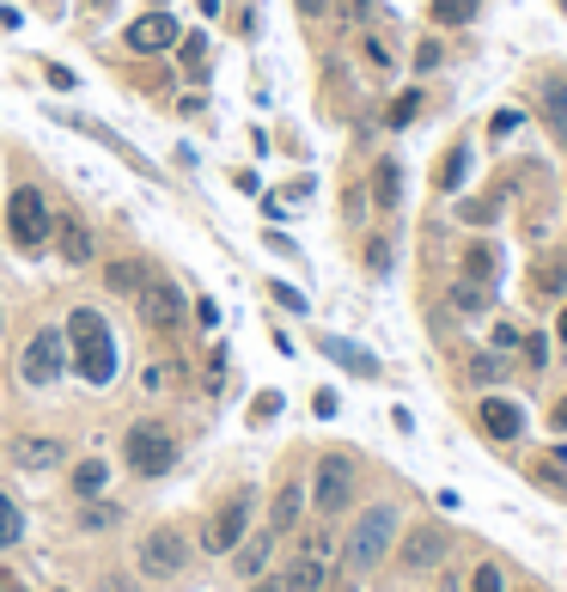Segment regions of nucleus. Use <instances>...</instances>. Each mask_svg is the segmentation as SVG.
<instances>
[{
    "label": "nucleus",
    "mask_w": 567,
    "mask_h": 592,
    "mask_svg": "<svg viewBox=\"0 0 567 592\" xmlns=\"http://www.w3.org/2000/svg\"><path fill=\"white\" fill-rule=\"evenodd\" d=\"M67 367H74L79 379L93 391H104L110 379H116V367H123V355H116V330H110V318L98 312V306H74L67 312Z\"/></svg>",
    "instance_id": "obj_1"
},
{
    "label": "nucleus",
    "mask_w": 567,
    "mask_h": 592,
    "mask_svg": "<svg viewBox=\"0 0 567 592\" xmlns=\"http://www.w3.org/2000/svg\"><path fill=\"white\" fill-rule=\"evenodd\" d=\"M397 531H403V514H397V501H372L367 514L348 526V538H342V568L348 575H367V568H379L384 556H391V544H397Z\"/></svg>",
    "instance_id": "obj_2"
},
{
    "label": "nucleus",
    "mask_w": 567,
    "mask_h": 592,
    "mask_svg": "<svg viewBox=\"0 0 567 592\" xmlns=\"http://www.w3.org/2000/svg\"><path fill=\"white\" fill-rule=\"evenodd\" d=\"M330 562H336L330 531H311L306 544L293 550V562H281L275 575L257 580V592H323V580H330Z\"/></svg>",
    "instance_id": "obj_3"
},
{
    "label": "nucleus",
    "mask_w": 567,
    "mask_h": 592,
    "mask_svg": "<svg viewBox=\"0 0 567 592\" xmlns=\"http://www.w3.org/2000/svg\"><path fill=\"white\" fill-rule=\"evenodd\" d=\"M135 318H140V330H147V336H184V324H189L184 287L153 269V275L140 281V294H135Z\"/></svg>",
    "instance_id": "obj_4"
},
{
    "label": "nucleus",
    "mask_w": 567,
    "mask_h": 592,
    "mask_svg": "<svg viewBox=\"0 0 567 592\" xmlns=\"http://www.w3.org/2000/svg\"><path fill=\"white\" fill-rule=\"evenodd\" d=\"M49 220H56V208H49V196L37 184H19L7 196V238H13V250L37 257L49 245Z\"/></svg>",
    "instance_id": "obj_5"
},
{
    "label": "nucleus",
    "mask_w": 567,
    "mask_h": 592,
    "mask_svg": "<svg viewBox=\"0 0 567 592\" xmlns=\"http://www.w3.org/2000/svg\"><path fill=\"white\" fill-rule=\"evenodd\" d=\"M67 373V330L62 324H44L32 330V343L19 348V379L32 391H56Z\"/></svg>",
    "instance_id": "obj_6"
},
{
    "label": "nucleus",
    "mask_w": 567,
    "mask_h": 592,
    "mask_svg": "<svg viewBox=\"0 0 567 592\" xmlns=\"http://www.w3.org/2000/svg\"><path fill=\"white\" fill-rule=\"evenodd\" d=\"M250 519H257V489L245 483V489H232L214 514H208V526H201V550H208V556H232V550L245 544Z\"/></svg>",
    "instance_id": "obj_7"
},
{
    "label": "nucleus",
    "mask_w": 567,
    "mask_h": 592,
    "mask_svg": "<svg viewBox=\"0 0 567 592\" xmlns=\"http://www.w3.org/2000/svg\"><path fill=\"white\" fill-rule=\"evenodd\" d=\"M123 458L135 477H165L171 465H177V434H171L165 421H135L123 440Z\"/></svg>",
    "instance_id": "obj_8"
},
{
    "label": "nucleus",
    "mask_w": 567,
    "mask_h": 592,
    "mask_svg": "<svg viewBox=\"0 0 567 592\" xmlns=\"http://www.w3.org/2000/svg\"><path fill=\"white\" fill-rule=\"evenodd\" d=\"M135 568L147 580H177L189 568V538L177 526H153L147 538L135 544Z\"/></svg>",
    "instance_id": "obj_9"
},
{
    "label": "nucleus",
    "mask_w": 567,
    "mask_h": 592,
    "mask_svg": "<svg viewBox=\"0 0 567 592\" xmlns=\"http://www.w3.org/2000/svg\"><path fill=\"white\" fill-rule=\"evenodd\" d=\"M49 116H56V123H62V128H74V135L98 140L104 153H116V159H123L128 172H147V177H153V165H147V159L135 153V140H123V135H116V128H110V123H98V116H86V110H67V104H49Z\"/></svg>",
    "instance_id": "obj_10"
},
{
    "label": "nucleus",
    "mask_w": 567,
    "mask_h": 592,
    "mask_svg": "<svg viewBox=\"0 0 567 592\" xmlns=\"http://www.w3.org/2000/svg\"><path fill=\"white\" fill-rule=\"evenodd\" d=\"M49 250L62 257L67 269H86L98 257V233H93V220L74 214V208H56V220H49Z\"/></svg>",
    "instance_id": "obj_11"
},
{
    "label": "nucleus",
    "mask_w": 567,
    "mask_h": 592,
    "mask_svg": "<svg viewBox=\"0 0 567 592\" xmlns=\"http://www.w3.org/2000/svg\"><path fill=\"white\" fill-rule=\"evenodd\" d=\"M348 501H354V458L323 453L318 458V477H311V507H318L323 519H336Z\"/></svg>",
    "instance_id": "obj_12"
},
{
    "label": "nucleus",
    "mask_w": 567,
    "mask_h": 592,
    "mask_svg": "<svg viewBox=\"0 0 567 592\" xmlns=\"http://www.w3.org/2000/svg\"><path fill=\"white\" fill-rule=\"evenodd\" d=\"M445 550H452V538L440 526H415L397 550V568L403 575H433V568H445Z\"/></svg>",
    "instance_id": "obj_13"
},
{
    "label": "nucleus",
    "mask_w": 567,
    "mask_h": 592,
    "mask_svg": "<svg viewBox=\"0 0 567 592\" xmlns=\"http://www.w3.org/2000/svg\"><path fill=\"white\" fill-rule=\"evenodd\" d=\"M525 294L531 299H567V245L537 250V263L525 269Z\"/></svg>",
    "instance_id": "obj_14"
},
{
    "label": "nucleus",
    "mask_w": 567,
    "mask_h": 592,
    "mask_svg": "<svg viewBox=\"0 0 567 592\" xmlns=\"http://www.w3.org/2000/svg\"><path fill=\"white\" fill-rule=\"evenodd\" d=\"M501 269H506L501 238H470V245L458 250V275L476 281V287H501Z\"/></svg>",
    "instance_id": "obj_15"
},
{
    "label": "nucleus",
    "mask_w": 567,
    "mask_h": 592,
    "mask_svg": "<svg viewBox=\"0 0 567 592\" xmlns=\"http://www.w3.org/2000/svg\"><path fill=\"white\" fill-rule=\"evenodd\" d=\"M177 37H184V32H177V18H171V13H140L135 25L123 32V44L135 49V55H165Z\"/></svg>",
    "instance_id": "obj_16"
},
{
    "label": "nucleus",
    "mask_w": 567,
    "mask_h": 592,
    "mask_svg": "<svg viewBox=\"0 0 567 592\" xmlns=\"http://www.w3.org/2000/svg\"><path fill=\"white\" fill-rule=\"evenodd\" d=\"M537 123L550 128L555 147H567V74H543L537 79Z\"/></svg>",
    "instance_id": "obj_17"
},
{
    "label": "nucleus",
    "mask_w": 567,
    "mask_h": 592,
    "mask_svg": "<svg viewBox=\"0 0 567 592\" xmlns=\"http://www.w3.org/2000/svg\"><path fill=\"white\" fill-rule=\"evenodd\" d=\"M476 421H482V434L501 440V446H513V440L525 434V409L513 404V397H482V404H476Z\"/></svg>",
    "instance_id": "obj_18"
},
{
    "label": "nucleus",
    "mask_w": 567,
    "mask_h": 592,
    "mask_svg": "<svg viewBox=\"0 0 567 592\" xmlns=\"http://www.w3.org/2000/svg\"><path fill=\"white\" fill-rule=\"evenodd\" d=\"M403 159L397 153H379V165H372V184H367V196H372V208H384V214H397L403 208Z\"/></svg>",
    "instance_id": "obj_19"
},
{
    "label": "nucleus",
    "mask_w": 567,
    "mask_h": 592,
    "mask_svg": "<svg viewBox=\"0 0 567 592\" xmlns=\"http://www.w3.org/2000/svg\"><path fill=\"white\" fill-rule=\"evenodd\" d=\"M13 465L19 470H56V465H67V446L56 434H19L13 440Z\"/></svg>",
    "instance_id": "obj_20"
},
{
    "label": "nucleus",
    "mask_w": 567,
    "mask_h": 592,
    "mask_svg": "<svg viewBox=\"0 0 567 592\" xmlns=\"http://www.w3.org/2000/svg\"><path fill=\"white\" fill-rule=\"evenodd\" d=\"M318 348H323V360H336L342 373H354V379H379L384 373L379 355H367V348L348 343V336H318Z\"/></svg>",
    "instance_id": "obj_21"
},
{
    "label": "nucleus",
    "mask_w": 567,
    "mask_h": 592,
    "mask_svg": "<svg viewBox=\"0 0 567 592\" xmlns=\"http://www.w3.org/2000/svg\"><path fill=\"white\" fill-rule=\"evenodd\" d=\"M275 544H281V538H275L269 526L250 531L245 544L232 550V562H238V580H262V575H269V556H275Z\"/></svg>",
    "instance_id": "obj_22"
},
{
    "label": "nucleus",
    "mask_w": 567,
    "mask_h": 592,
    "mask_svg": "<svg viewBox=\"0 0 567 592\" xmlns=\"http://www.w3.org/2000/svg\"><path fill=\"white\" fill-rule=\"evenodd\" d=\"M470 165H476V147H470V140H458V147L440 159L433 189H440V196H464V184H470Z\"/></svg>",
    "instance_id": "obj_23"
},
{
    "label": "nucleus",
    "mask_w": 567,
    "mask_h": 592,
    "mask_svg": "<svg viewBox=\"0 0 567 592\" xmlns=\"http://www.w3.org/2000/svg\"><path fill=\"white\" fill-rule=\"evenodd\" d=\"M299 514H306V489H299V483H281L275 501H269V531H275V538H287V531L299 526Z\"/></svg>",
    "instance_id": "obj_24"
},
{
    "label": "nucleus",
    "mask_w": 567,
    "mask_h": 592,
    "mask_svg": "<svg viewBox=\"0 0 567 592\" xmlns=\"http://www.w3.org/2000/svg\"><path fill=\"white\" fill-rule=\"evenodd\" d=\"M445 299H452V312L458 318H489L494 312V287H476V281H452V287H445Z\"/></svg>",
    "instance_id": "obj_25"
},
{
    "label": "nucleus",
    "mask_w": 567,
    "mask_h": 592,
    "mask_svg": "<svg viewBox=\"0 0 567 592\" xmlns=\"http://www.w3.org/2000/svg\"><path fill=\"white\" fill-rule=\"evenodd\" d=\"M147 275H153V269H147V257H123V263H104V287H110L116 299H135Z\"/></svg>",
    "instance_id": "obj_26"
},
{
    "label": "nucleus",
    "mask_w": 567,
    "mask_h": 592,
    "mask_svg": "<svg viewBox=\"0 0 567 592\" xmlns=\"http://www.w3.org/2000/svg\"><path fill=\"white\" fill-rule=\"evenodd\" d=\"M476 13H482V0H428L433 32H464V25H476Z\"/></svg>",
    "instance_id": "obj_27"
},
{
    "label": "nucleus",
    "mask_w": 567,
    "mask_h": 592,
    "mask_svg": "<svg viewBox=\"0 0 567 592\" xmlns=\"http://www.w3.org/2000/svg\"><path fill=\"white\" fill-rule=\"evenodd\" d=\"M171 49H177V67H184V74L201 86V79H208V67H214V55H208V37H201V32H184Z\"/></svg>",
    "instance_id": "obj_28"
},
{
    "label": "nucleus",
    "mask_w": 567,
    "mask_h": 592,
    "mask_svg": "<svg viewBox=\"0 0 567 592\" xmlns=\"http://www.w3.org/2000/svg\"><path fill=\"white\" fill-rule=\"evenodd\" d=\"M104 483H110V465H104V458H79L74 477H67V489H74L79 501H98V495H104Z\"/></svg>",
    "instance_id": "obj_29"
},
{
    "label": "nucleus",
    "mask_w": 567,
    "mask_h": 592,
    "mask_svg": "<svg viewBox=\"0 0 567 592\" xmlns=\"http://www.w3.org/2000/svg\"><path fill=\"white\" fill-rule=\"evenodd\" d=\"M360 263H367L372 281H384L391 269H397V238H391V233H372V238H367V257H360Z\"/></svg>",
    "instance_id": "obj_30"
},
{
    "label": "nucleus",
    "mask_w": 567,
    "mask_h": 592,
    "mask_svg": "<svg viewBox=\"0 0 567 592\" xmlns=\"http://www.w3.org/2000/svg\"><path fill=\"white\" fill-rule=\"evenodd\" d=\"M360 55H367V67H379V74H391V67L403 62L397 49H391V37H384V32H372V25L360 32Z\"/></svg>",
    "instance_id": "obj_31"
},
{
    "label": "nucleus",
    "mask_w": 567,
    "mask_h": 592,
    "mask_svg": "<svg viewBox=\"0 0 567 592\" xmlns=\"http://www.w3.org/2000/svg\"><path fill=\"white\" fill-rule=\"evenodd\" d=\"M501 214H506L501 196H464V202H458V220H464V226H494Z\"/></svg>",
    "instance_id": "obj_32"
},
{
    "label": "nucleus",
    "mask_w": 567,
    "mask_h": 592,
    "mask_svg": "<svg viewBox=\"0 0 567 592\" xmlns=\"http://www.w3.org/2000/svg\"><path fill=\"white\" fill-rule=\"evenodd\" d=\"M550 355H555V336H550V330H531V336H519V360L531 367V373H543V367H550Z\"/></svg>",
    "instance_id": "obj_33"
},
{
    "label": "nucleus",
    "mask_w": 567,
    "mask_h": 592,
    "mask_svg": "<svg viewBox=\"0 0 567 592\" xmlns=\"http://www.w3.org/2000/svg\"><path fill=\"white\" fill-rule=\"evenodd\" d=\"M330 13H336L348 32H367L372 18H379V0H330Z\"/></svg>",
    "instance_id": "obj_34"
},
{
    "label": "nucleus",
    "mask_w": 567,
    "mask_h": 592,
    "mask_svg": "<svg viewBox=\"0 0 567 592\" xmlns=\"http://www.w3.org/2000/svg\"><path fill=\"white\" fill-rule=\"evenodd\" d=\"M421 104H428L421 92H397L391 104H384V128H409L415 116H421Z\"/></svg>",
    "instance_id": "obj_35"
},
{
    "label": "nucleus",
    "mask_w": 567,
    "mask_h": 592,
    "mask_svg": "<svg viewBox=\"0 0 567 592\" xmlns=\"http://www.w3.org/2000/svg\"><path fill=\"white\" fill-rule=\"evenodd\" d=\"M464 373H470V385H494V379H506V355H501V348L470 355V367H464Z\"/></svg>",
    "instance_id": "obj_36"
},
{
    "label": "nucleus",
    "mask_w": 567,
    "mask_h": 592,
    "mask_svg": "<svg viewBox=\"0 0 567 592\" xmlns=\"http://www.w3.org/2000/svg\"><path fill=\"white\" fill-rule=\"evenodd\" d=\"M19 538H25V514H19L13 495H0V550H13Z\"/></svg>",
    "instance_id": "obj_37"
},
{
    "label": "nucleus",
    "mask_w": 567,
    "mask_h": 592,
    "mask_svg": "<svg viewBox=\"0 0 567 592\" xmlns=\"http://www.w3.org/2000/svg\"><path fill=\"white\" fill-rule=\"evenodd\" d=\"M269 299H275L281 312H293V318H306V312H311V299L299 294V287H293V281H269Z\"/></svg>",
    "instance_id": "obj_38"
},
{
    "label": "nucleus",
    "mask_w": 567,
    "mask_h": 592,
    "mask_svg": "<svg viewBox=\"0 0 567 592\" xmlns=\"http://www.w3.org/2000/svg\"><path fill=\"white\" fill-rule=\"evenodd\" d=\"M116 519H123V514H116L110 501H86V507H79V531H110Z\"/></svg>",
    "instance_id": "obj_39"
},
{
    "label": "nucleus",
    "mask_w": 567,
    "mask_h": 592,
    "mask_svg": "<svg viewBox=\"0 0 567 592\" xmlns=\"http://www.w3.org/2000/svg\"><path fill=\"white\" fill-rule=\"evenodd\" d=\"M445 62V44H440V32H428V37H421V44H415V74H433V67H440Z\"/></svg>",
    "instance_id": "obj_40"
},
{
    "label": "nucleus",
    "mask_w": 567,
    "mask_h": 592,
    "mask_svg": "<svg viewBox=\"0 0 567 592\" xmlns=\"http://www.w3.org/2000/svg\"><path fill=\"white\" fill-rule=\"evenodd\" d=\"M201 391L220 397L226 391V348H208V367H201Z\"/></svg>",
    "instance_id": "obj_41"
},
{
    "label": "nucleus",
    "mask_w": 567,
    "mask_h": 592,
    "mask_svg": "<svg viewBox=\"0 0 567 592\" xmlns=\"http://www.w3.org/2000/svg\"><path fill=\"white\" fill-rule=\"evenodd\" d=\"M470 592H506V575L494 568V562H482V568L470 575Z\"/></svg>",
    "instance_id": "obj_42"
},
{
    "label": "nucleus",
    "mask_w": 567,
    "mask_h": 592,
    "mask_svg": "<svg viewBox=\"0 0 567 592\" xmlns=\"http://www.w3.org/2000/svg\"><path fill=\"white\" fill-rule=\"evenodd\" d=\"M367 208H372L367 189H348V196H342V220H348V226H360V220H367Z\"/></svg>",
    "instance_id": "obj_43"
},
{
    "label": "nucleus",
    "mask_w": 567,
    "mask_h": 592,
    "mask_svg": "<svg viewBox=\"0 0 567 592\" xmlns=\"http://www.w3.org/2000/svg\"><path fill=\"white\" fill-rule=\"evenodd\" d=\"M519 336H525V330L513 324V318H494V330H489V343L501 348V355H506V348H519Z\"/></svg>",
    "instance_id": "obj_44"
},
{
    "label": "nucleus",
    "mask_w": 567,
    "mask_h": 592,
    "mask_svg": "<svg viewBox=\"0 0 567 592\" xmlns=\"http://www.w3.org/2000/svg\"><path fill=\"white\" fill-rule=\"evenodd\" d=\"M44 79L56 86V92H74V86H79V74H74V67H62V62H44Z\"/></svg>",
    "instance_id": "obj_45"
},
{
    "label": "nucleus",
    "mask_w": 567,
    "mask_h": 592,
    "mask_svg": "<svg viewBox=\"0 0 567 592\" xmlns=\"http://www.w3.org/2000/svg\"><path fill=\"white\" fill-rule=\"evenodd\" d=\"M311 189H318V177H293V184H287V189H275V196H281V202L293 208V202H306Z\"/></svg>",
    "instance_id": "obj_46"
},
{
    "label": "nucleus",
    "mask_w": 567,
    "mask_h": 592,
    "mask_svg": "<svg viewBox=\"0 0 567 592\" xmlns=\"http://www.w3.org/2000/svg\"><path fill=\"white\" fill-rule=\"evenodd\" d=\"M250 416H257V421H275V416H281V391H262V397H257V409H250Z\"/></svg>",
    "instance_id": "obj_47"
},
{
    "label": "nucleus",
    "mask_w": 567,
    "mask_h": 592,
    "mask_svg": "<svg viewBox=\"0 0 567 592\" xmlns=\"http://www.w3.org/2000/svg\"><path fill=\"white\" fill-rule=\"evenodd\" d=\"M262 245L275 250V257H293V250H299V245H293L287 233H281V226H269V233H262Z\"/></svg>",
    "instance_id": "obj_48"
},
{
    "label": "nucleus",
    "mask_w": 567,
    "mask_h": 592,
    "mask_svg": "<svg viewBox=\"0 0 567 592\" xmlns=\"http://www.w3.org/2000/svg\"><path fill=\"white\" fill-rule=\"evenodd\" d=\"M262 220H269V226H275V220H287V202H281L275 189H269V196H262Z\"/></svg>",
    "instance_id": "obj_49"
},
{
    "label": "nucleus",
    "mask_w": 567,
    "mask_h": 592,
    "mask_svg": "<svg viewBox=\"0 0 567 592\" xmlns=\"http://www.w3.org/2000/svg\"><path fill=\"white\" fill-rule=\"evenodd\" d=\"M232 184L245 189V196H262V177H257V172H245V165H238V172H232Z\"/></svg>",
    "instance_id": "obj_50"
},
{
    "label": "nucleus",
    "mask_w": 567,
    "mask_h": 592,
    "mask_svg": "<svg viewBox=\"0 0 567 592\" xmlns=\"http://www.w3.org/2000/svg\"><path fill=\"white\" fill-rule=\"evenodd\" d=\"M293 13H299V18H323V13H330V0H293Z\"/></svg>",
    "instance_id": "obj_51"
},
{
    "label": "nucleus",
    "mask_w": 567,
    "mask_h": 592,
    "mask_svg": "<svg viewBox=\"0 0 567 592\" xmlns=\"http://www.w3.org/2000/svg\"><path fill=\"white\" fill-rule=\"evenodd\" d=\"M171 153H177V172H196V165H201V159H196V147H189V140H184V147H171Z\"/></svg>",
    "instance_id": "obj_52"
},
{
    "label": "nucleus",
    "mask_w": 567,
    "mask_h": 592,
    "mask_svg": "<svg viewBox=\"0 0 567 592\" xmlns=\"http://www.w3.org/2000/svg\"><path fill=\"white\" fill-rule=\"evenodd\" d=\"M311 409H318V416L330 421V416H336V391H318V397H311Z\"/></svg>",
    "instance_id": "obj_53"
},
{
    "label": "nucleus",
    "mask_w": 567,
    "mask_h": 592,
    "mask_svg": "<svg viewBox=\"0 0 567 592\" xmlns=\"http://www.w3.org/2000/svg\"><path fill=\"white\" fill-rule=\"evenodd\" d=\"M196 318H201L208 330H214V324H220V306H214V299H196Z\"/></svg>",
    "instance_id": "obj_54"
},
{
    "label": "nucleus",
    "mask_w": 567,
    "mask_h": 592,
    "mask_svg": "<svg viewBox=\"0 0 567 592\" xmlns=\"http://www.w3.org/2000/svg\"><path fill=\"white\" fill-rule=\"evenodd\" d=\"M104 592H135V587H128L123 575H110V580H104Z\"/></svg>",
    "instance_id": "obj_55"
},
{
    "label": "nucleus",
    "mask_w": 567,
    "mask_h": 592,
    "mask_svg": "<svg viewBox=\"0 0 567 592\" xmlns=\"http://www.w3.org/2000/svg\"><path fill=\"white\" fill-rule=\"evenodd\" d=\"M555 343L567 348V299H562V324H555Z\"/></svg>",
    "instance_id": "obj_56"
},
{
    "label": "nucleus",
    "mask_w": 567,
    "mask_h": 592,
    "mask_svg": "<svg viewBox=\"0 0 567 592\" xmlns=\"http://www.w3.org/2000/svg\"><path fill=\"white\" fill-rule=\"evenodd\" d=\"M93 13L104 18V13H116V0H93Z\"/></svg>",
    "instance_id": "obj_57"
},
{
    "label": "nucleus",
    "mask_w": 567,
    "mask_h": 592,
    "mask_svg": "<svg viewBox=\"0 0 567 592\" xmlns=\"http://www.w3.org/2000/svg\"><path fill=\"white\" fill-rule=\"evenodd\" d=\"M555 428H567V397H562V404H555Z\"/></svg>",
    "instance_id": "obj_58"
},
{
    "label": "nucleus",
    "mask_w": 567,
    "mask_h": 592,
    "mask_svg": "<svg viewBox=\"0 0 567 592\" xmlns=\"http://www.w3.org/2000/svg\"><path fill=\"white\" fill-rule=\"evenodd\" d=\"M7 587H13V575H0V592H7Z\"/></svg>",
    "instance_id": "obj_59"
},
{
    "label": "nucleus",
    "mask_w": 567,
    "mask_h": 592,
    "mask_svg": "<svg viewBox=\"0 0 567 592\" xmlns=\"http://www.w3.org/2000/svg\"><path fill=\"white\" fill-rule=\"evenodd\" d=\"M7 592H25V587H19V580H13V587H7Z\"/></svg>",
    "instance_id": "obj_60"
},
{
    "label": "nucleus",
    "mask_w": 567,
    "mask_h": 592,
    "mask_svg": "<svg viewBox=\"0 0 567 592\" xmlns=\"http://www.w3.org/2000/svg\"><path fill=\"white\" fill-rule=\"evenodd\" d=\"M49 592H74V587H49Z\"/></svg>",
    "instance_id": "obj_61"
},
{
    "label": "nucleus",
    "mask_w": 567,
    "mask_h": 592,
    "mask_svg": "<svg viewBox=\"0 0 567 592\" xmlns=\"http://www.w3.org/2000/svg\"><path fill=\"white\" fill-rule=\"evenodd\" d=\"M555 7H562V13H567V0H555Z\"/></svg>",
    "instance_id": "obj_62"
},
{
    "label": "nucleus",
    "mask_w": 567,
    "mask_h": 592,
    "mask_svg": "<svg viewBox=\"0 0 567 592\" xmlns=\"http://www.w3.org/2000/svg\"><path fill=\"white\" fill-rule=\"evenodd\" d=\"M531 592H537V587H531Z\"/></svg>",
    "instance_id": "obj_63"
}]
</instances>
